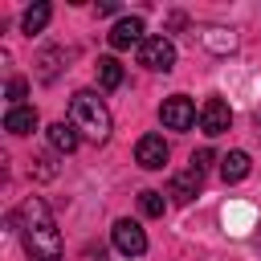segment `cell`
<instances>
[{
	"label": "cell",
	"instance_id": "4",
	"mask_svg": "<svg viewBox=\"0 0 261 261\" xmlns=\"http://www.w3.org/2000/svg\"><path fill=\"white\" fill-rule=\"evenodd\" d=\"M159 118H163V126H171V130H188V126L196 122V106H192V98L175 94V98H167V102L159 106Z\"/></svg>",
	"mask_w": 261,
	"mask_h": 261
},
{
	"label": "cell",
	"instance_id": "12",
	"mask_svg": "<svg viewBox=\"0 0 261 261\" xmlns=\"http://www.w3.org/2000/svg\"><path fill=\"white\" fill-rule=\"evenodd\" d=\"M77 139H82V135H77L73 122H53V126H49V143H53V151H65V155H69V151H77Z\"/></svg>",
	"mask_w": 261,
	"mask_h": 261
},
{
	"label": "cell",
	"instance_id": "16",
	"mask_svg": "<svg viewBox=\"0 0 261 261\" xmlns=\"http://www.w3.org/2000/svg\"><path fill=\"white\" fill-rule=\"evenodd\" d=\"M57 61H61V49H45V53L37 57V77H41V82H53V77H57Z\"/></svg>",
	"mask_w": 261,
	"mask_h": 261
},
{
	"label": "cell",
	"instance_id": "5",
	"mask_svg": "<svg viewBox=\"0 0 261 261\" xmlns=\"http://www.w3.org/2000/svg\"><path fill=\"white\" fill-rule=\"evenodd\" d=\"M228 126H232L228 102H224V98H208L204 110H200V130H204V135H224Z\"/></svg>",
	"mask_w": 261,
	"mask_h": 261
},
{
	"label": "cell",
	"instance_id": "7",
	"mask_svg": "<svg viewBox=\"0 0 261 261\" xmlns=\"http://www.w3.org/2000/svg\"><path fill=\"white\" fill-rule=\"evenodd\" d=\"M114 249L126 253V257H143V253H147L143 228H139L135 220H118V224H114Z\"/></svg>",
	"mask_w": 261,
	"mask_h": 261
},
{
	"label": "cell",
	"instance_id": "13",
	"mask_svg": "<svg viewBox=\"0 0 261 261\" xmlns=\"http://www.w3.org/2000/svg\"><path fill=\"white\" fill-rule=\"evenodd\" d=\"M98 86H102V90H118V86H122V65H118V57H98Z\"/></svg>",
	"mask_w": 261,
	"mask_h": 261
},
{
	"label": "cell",
	"instance_id": "3",
	"mask_svg": "<svg viewBox=\"0 0 261 261\" xmlns=\"http://www.w3.org/2000/svg\"><path fill=\"white\" fill-rule=\"evenodd\" d=\"M139 61L147 65V69H171L175 65V45L167 41V37H147L143 45H139Z\"/></svg>",
	"mask_w": 261,
	"mask_h": 261
},
{
	"label": "cell",
	"instance_id": "19",
	"mask_svg": "<svg viewBox=\"0 0 261 261\" xmlns=\"http://www.w3.org/2000/svg\"><path fill=\"white\" fill-rule=\"evenodd\" d=\"M33 175H37V179H53V175H57L53 159H49V155H37V159H33Z\"/></svg>",
	"mask_w": 261,
	"mask_h": 261
},
{
	"label": "cell",
	"instance_id": "15",
	"mask_svg": "<svg viewBox=\"0 0 261 261\" xmlns=\"http://www.w3.org/2000/svg\"><path fill=\"white\" fill-rule=\"evenodd\" d=\"M204 45L216 49V53H232V49H237V37H232L228 29H208V33H204Z\"/></svg>",
	"mask_w": 261,
	"mask_h": 261
},
{
	"label": "cell",
	"instance_id": "11",
	"mask_svg": "<svg viewBox=\"0 0 261 261\" xmlns=\"http://www.w3.org/2000/svg\"><path fill=\"white\" fill-rule=\"evenodd\" d=\"M249 167H253V163H249L245 151H228V155L220 159V179H224V184H241V179L249 175Z\"/></svg>",
	"mask_w": 261,
	"mask_h": 261
},
{
	"label": "cell",
	"instance_id": "20",
	"mask_svg": "<svg viewBox=\"0 0 261 261\" xmlns=\"http://www.w3.org/2000/svg\"><path fill=\"white\" fill-rule=\"evenodd\" d=\"M212 159H216V155H212V151L204 147V151H196V155H192V167H196V171H204V167H208Z\"/></svg>",
	"mask_w": 261,
	"mask_h": 261
},
{
	"label": "cell",
	"instance_id": "10",
	"mask_svg": "<svg viewBox=\"0 0 261 261\" xmlns=\"http://www.w3.org/2000/svg\"><path fill=\"white\" fill-rule=\"evenodd\" d=\"M4 130H8V135H29V130H37V110H33V106H8Z\"/></svg>",
	"mask_w": 261,
	"mask_h": 261
},
{
	"label": "cell",
	"instance_id": "8",
	"mask_svg": "<svg viewBox=\"0 0 261 261\" xmlns=\"http://www.w3.org/2000/svg\"><path fill=\"white\" fill-rule=\"evenodd\" d=\"M147 37H143V20L139 16H122L114 29H110V45L114 49H130V45H143Z\"/></svg>",
	"mask_w": 261,
	"mask_h": 261
},
{
	"label": "cell",
	"instance_id": "18",
	"mask_svg": "<svg viewBox=\"0 0 261 261\" xmlns=\"http://www.w3.org/2000/svg\"><path fill=\"white\" fill-rule=\"evenodd\" d=\"M4 94H8L12 106H20V98L29 94V82H24V77H8V90H4Z\"/></svg>",
	"mask_w": 261,
	"mask_h": 261
},
{
	"label": "cell",
	"instance_id": "1",
	"mask_svg": "<svg viewBox=\"0 0 261 261\" xmlns=\"http://www.w3.org/2000/svg\"><path fill=\"white\" fill-rule=\"evenodd\" d=\"M12 220L20 224V241H24V249H29L33 261H57L61 257V237H57V224H53L45 200L29 196Z\"/></svg>",
	"mask_w": 261,
	"mask_h": 261
},
{
	"label": "cell",
	"instance_id": "6",
	"mask_svg": "<svg viewBox=\"0 0 261 261\" xmlns=\"http://www.w3.org/2000/svg\"><path fill=\"white\" fill-rule=\"evenodd\" d=\"M135 163L147 167V171H159V167L167 163V143H163V135H143V139L135 143Z\"/></svg>",
	"mask_w": 261,
	"mask_h": 261
},
{
	"label": "cell",
	"instance_id": "2",
	"mask_svg": "<svg viewBox=\"0 0 261 261\" xmlns=\"http://www.w3.org/2000/svg\"><path fill=\"white\" fill-rule=\"evenodd\" d=\"M69 122L77 126V135H86L94 143H106L110 139V110L102 106V98L94 90H77L69 98Z\"/></svg>",
	"mask_w": 261,
	"mask_h": 261
},
{
	"label": "cell",
	"instance_id": "17",
	"mask_svg": "<svg viewBox=\"0 0 261 261\" xmlns=\"http://www.w3.org/2000/svg\"><path fill=\"white\" fill-rule=\"evenodd\" d=\"M163 208H167L163 192H139V212L143 216H163Z\"/></svg>",
	"mask_w": 261,
	"mask_h": 261
},
{
	"label": "cell",
	"instance_id": "9",
	"mask_svg": "<svg viewBox=\"0 0 261 261\" xmlns=\"http://www.w3.org/2000/svg\"><path fill=\"white\" fill-rule=\"evenodd\" d=\"M200 175H204V171H196V167H188V171L171 175V184H167V196H171L175 204H188V200L200 192Z\"/></svg>",
	"mask_w": 261,
	"mask_h": 261
},
{
	"label": "cell",
	"instance_id": "14",
	"mask_svg": "<svg viewBox=\"0 0 261 261\" xmlns=\"http://www.w3.org/2000/svg\"><path fill=\"white\" fill-rule=\"evenodd\" d=\"M49 16H53V8H49V4H33V8L20 16V29L33 37V33H41V29L49 24Z\"/></svg>",
	"mask_w": 261,
	"mask_h": 261
}]
</instances>
